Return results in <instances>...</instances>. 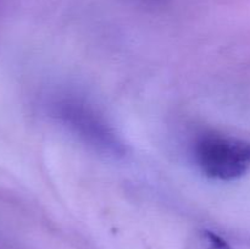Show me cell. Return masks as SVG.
<instances>
[{
    "instance_id": "cell-1",
    "label": "cell",
    "mask_w": 250,
    "mask_h": 249,
    "mask_svg": "<svg viewBox=\"0 0 250 249\" xmlns=\"http://www.w3.org/2000/svg\"><path fill=\"white\" fill-rule=\"evenodd\" d=\"M194 158L208 177L237 180L250 171V142L221 134H207L195 143Z\"/></svg>"
},
{
    "instance_id": "cell-2",
    "label": "cell",
    "mask_w": 250,
    "mask_h": 249,
    "mask_svg": "<svg viewBox=\"0 0 250 249\" xmlns=\"http://www.w3.org/2000/svg\"><path fill=\"white\" fill-rule=\"evenodd\" d=\"M58 117L68 127L98 148L117 150V141L107 124L93 110L76 100H67L58 105Z\"/></svg>"
},
{
    "instance_id": "cell-3",
    "label": "cell",
    "mask_w": 250,
    "mask_h": 249,
    "mask_svg": "<svg viewBox=\"0 0 250 249\" xmlns=\"http://www.w3.org/2000/svg\"><path fill=\"white\" fill-rule=\"evenodd\" d=\"M185 249H232L222 237L209 229L193 232L185 244Z\"/></svg>"
}]
</instances>
